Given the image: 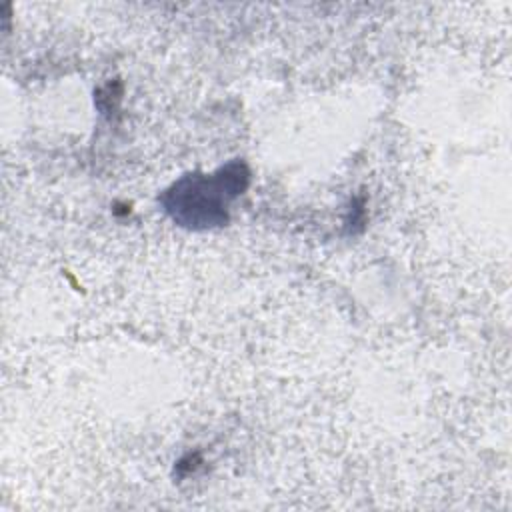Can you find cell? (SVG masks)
Returning <instances> with one entry per match:
<instances>
[{
  "instance_id": "cell-1",
  "label": "cell",
  "mask_w": 512,
  "mask_h": 512,
  "mask_svg": "<svg viewBox=\"0 0 512 512\" xmlns=\"http://www.w3.org/2000/svg\"><path fill=\"white\" fill-rule=\"evenodd\" d=\"M246 182V166L242 162H232L210 176L188 174L180 178L166 190L162 204L182 226L212 228L226 222V206L246 188Z\"/></svg>"
}]
</instances>
